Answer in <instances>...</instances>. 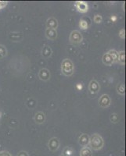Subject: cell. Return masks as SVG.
Returning a JSON list of instances; mask_svg holds the SVG:
<instances>
[{
	"mask_svg": "<svg viewBox=\"0 0 126 156\" xmlns=\"http://www.w3.org/2000/svg\"><path fill=\"white\" fill-rule=\"evenodd\" d=\"M79 27H80L82 30H87L89 27V23H88L85 19H81L80 21H79V24H78Z\"/></svg>",
	"mask_w": 126,
	"mask_h": 156,
	"instance_id": "17",
	"label": "cell"
},
{
	"mask_svg": "<svg viewBox=\"0 0 126 156\" xmlns=\"http://www.w3.org/2000/svg\"><path fill=\"white\" fill-rule=\"evenodd\" d=\"M102 61H103V64L106 65V66H111L112 64L114 63V60H113V58H112V57L110 56L108 52H106L103 55Z\"/></svg>",
	"mask_w": 126,
	"mask_h": 156,
	"instance_id": "13",
	"label": "cell"
},
{
	"mask_svg": "<svg viewBox=\"0 0 126 156\" xmlns=\"http://www.w3.org/2000/svg\"><path fill=\"white\" fill-rule=\"evenodd\" d=\"M39 77L43 81H47L50 79V73L47 69H42L39 70Z\"/></svg>",
	"mask_w": 126,
	"mask_h": 156,
	"instance_id": "8",
	"label": "cell"
},
{
	"mask_svg": "<svg viewBox=\"0 0 126 156\" xmlns=\"http://www.w3.org/2000/svg\"><path fill=\"white\" fill-rule=\"evenodd\" d=\"M64 156H74V151L71 147H66L64 150Z\"/></svg>",
	"mask_w": 126,
	"mask_h": 156,
	"instance_id": "21",
	"label": "cell"
},
{
	"mask_svg": "<svg viewBox=\"0 0 126 156\" xmlns=\"http://www.w3.org/2000/svg\"><path fill=\"white\" fill-rule=\"evenodd\" d=\"M61 156H64V154H62V155H61Z\"/></svg>",
	"mask_w": 126,
	"mask_h": 156,
	"instance_id": "32",
	"label": "cell"
},
{
	"mask_svg": "<svg viewBox=\"0 0 126 156\" xmlns=\"http://www.w3.org/2000/svg\"><path fill=\"white\" fill-rule=\"evenodd\" d=\"M49 148L51 151H56L60 147V140L57 137H53L49 140Z\"/></svg>",
	"mask_w": 126,
	"mask_h": 156,
	"instance_id": "6",
	"label": "cell"
},
{
	"mask_svg": "<svg viewBox=\"0 0 126 156\" xmlns=\"http://www.w3.org/2000/svg\"><path fill=\"white\" fill-rule=\"evenodd\" d=\"M70 41L73 44H80L82 41V39H83V37H82V34L78 30H74L70 34Z\"/></svg>",
	"mask_w": 126,
	"mask_h": 156,
	"instance_id": "3",
	"label": "cell"
},
{
	"mask_svg": "<svg viewBox=\"0 0 126 156\" xmlns=\"http://www.w3.org/2000/svg\"><path fill=\"white\" fill-rule=\"evenodd\" d=\"M52 53H53V51L49 45H45L43 47V50H42V55L45 58H50L52 55Z\"/></svg>",
	"mask_w": 126,
	"mask_h": 156,
	"instance_id": "14",
	"label": "cell"
},
{
	"mask_svg": "<svg viewBox=\"0 0 126 156\" xmlns=\"http://www.w3.org/2000/svg\"><path fill=\"white\" fill-rule=\"evenodd\" d=\"M46 37L50 40L54 41L57 37V30H54V29H50L47 28L46 30Z\"/></svg>",
	"mask_w": 126,
	"mask_h": 156,
	"instance_id": "11",
	"label": "cell"
},
{
	"mask_svg": "<svg viewBox=\"0 0 126 156\" xmlns=\"http://www.w3.org/2000/svg\"><path fill=\"white\" fill-rule=\"evenodd\" d=\"M118 36L121 37V39L125 38V30H124V29H121L120 31H119Z\"/></svg>",
	"mask_w": 126,
	"mask_h": 156,
	"instance_id": "24",
	"label": "cell"
},
{
	"mask_svg": "<svg viewBox=\"0 0 126 156\" xmlns=\"http://www.w3.org/2000/svg\"><path fill=\"white\" fill-rule=\"evenodd\" d=\"M93 20H94V22L96 23H100L102 22V20H103V18H102V16L100 15L96 14L95 15L94 19Z\"/></svg>",
	"mask_w": 126,
	"mask_h": 156,
	"instance_id": "23",
	"label": "cell"
},
{
	"mask_svg": "<svg viewBox=\"0 0 126 156\" xmlns=\"http://www.w3.org/2000/svg\"><path fill=\"white\" fill-rule=\"evenodd\" d=\"M118 63L121 65L125 64V51H121L118 52Z\"/></svg>",
	"mask_w": 126,
	"mask_h": 156,
	"instance_id": "16",
	"label": "cell"
},
{
	"mask_svg": "<svg viewBox=\"0 0 126 156\" xmlns=\"http://www.w3.org/2000/svg\"><path fill=\"white\" fill-rule=\"evenodd\" d=\"M90 147H92L93 150H100L102 147H103L104 144V141L103 139L102 138V136L98 133H94L92 136H89V144Z\"/></svg>",
	"mask_w": 126,
	"mask_h": 156,
	"instance_id": "1",
	"label": "cell"
},
{
	"mask_svg": "<svg viewBox=\"0 0 126 156\" xmlns=\"http://www.w3.org/2000/svg\"><path fill=\"white\" fill-rule=\"evenodd\" d=\"M108 53L110 54V55L112 57V58H113V60H114V62H118V52H117L116 50H114V49L110 50V51H108Z\"/></svg>",
	"mask_w": 126,
	"mask_h": 156,
	"instance_id": "18",
	"label": "cell"
},
{
	"mask_svg": "<svg viewBox=\"0 0 126 156\" xmlns=\"http://www.w3.org/2000/svg\"><path fill=\"white\" fill-rule=\"evenodd\" d=\"M117 91L119 94L124 95V94H125V87H124V83H119L118 85L117 86Z\"/></svg>",
	"mask_w": 126,
	"mask_h": 156,
	"instance_id": "19",
	"label": "cell"
},
{
	"mask_svg": "<svg viewBox=\"0 0 126 156\" xmlns=\"http://www.w3.org/2000/svg\"><path fill=\"white\" fill-rule=\"evenodd\" d=\"M0 156H12L10 153L7 151H0Z\"/></svg>",
	"mask_w": 126,
	"mask_h": 156,
	"instance_id": "25",
	"label": "cell"
},
{
	"mask_svg": "<svg viewBox=\"0 0 126 156\" xmlns=\"http://www.w3.org/2000/svg\"><path fill=\"white\" fill-rule=\"evenodd\" d=\"M7 55V50L2 44H0V58H5Z\"/></svg>",
	"mask_w": 126,
	"mask_h": 156,
	"instance_id": "20",
	"label": "cell"
},
{
	"mask_svg": "<svg viewBox=\"0 0 126 156\" xmlns=\"http://www.w3.org/2000/svg\"><path fill=\"white\" fill-rule=\"evenodd\" d=\"M61 71L63 74L67 76H71V75H73L75 71V66L71 59L65 58L63 60L61 63Z\"/></svg>",
	"mask_w": 126,
	"mask_h": 156,
	"instance_id": "2",
	"label": "cell"
},
{
	"mask_svg": "<svg viewBox=\"0 0 126 156\" xmlns=\"http://www.w3.org/2000/svg\"><path fill=\"white\" fill-rule=\"evenodd\" d=\"M35 121L38 124H43L46 121V115L43 112H38L35 115Z\"/></svg>",
	"mask_w": 126,
	"mask_h": 156,
	"instance_id": "12",
	"label": "cell"
},
{
	"mask_svg": "<svg viewBox=\"0 0 126 156\" xmlns=\"http://www.w3.org/2000/svg\"><path fill=\"white\" fill-rule=\"evenodd\" d=\"M78 144L82 147H86L89 144V136L86 133H82L78 139Z\"/></svg>",
	"mask_w": 126,
	"mask_h": 156,
	"instance_id": "9",
	"label": "cell"
},
{
	"mask_svg": "<svg viewBox=\"0 0 126 156\" xmlns=\"http://www.w3.org/2000/svg\"><path fill=\"white\" fill-rule=\"evenodd\" d=\"M8 2H2V1H0V9H2V8H4L6 6V5H7Z\"/></svg>",
	"mask_w": 126,
	"mask_h": 156,
	"instance_id": "27",
	"label": "cell"
},
{
	"mask_svg": "<svg viewBox=\"0 0 126 156\" xmlns=\"http://www.w3.org/2000/svg\"><path fill=\"white\" fill-rule=\"evenodd\" d=\"M80 156H92V151L90 147H83L80 151Z\"/></svg>",
	"mask_w": 126,
	"mask_h": 156,
	"instance_id": "15",
	"label": "cell"
},
{
	"mask_svg": "<svg viewBox=\"0 0 126 156\" xmlns=\"http://www.w3.org/2000/svg\"><path fill=\"white\" fill-rule=\"evenodd\" d=\"M111 104V99H110V96L108 94H103L101 97L99 98V105L102 108H107Z\"/></svg>",
	"mask_w": 126,
	"mask_h": 156,
	"instance_id": "5",
	"label": "cell"
},
{
	"mask_svg": "<svg viewBox=\"0 0 126 156\" xmlns=\"http://www.w3.org/2000/svg\"><path fill=\"white\" fill-rule=\"evenodd\" d=\"M110 119L113 123H117L118 122V115L116 113H113L110 115Z\"/></svg>",
	"mask_w": 126,
	"mask_h": 156,
	"instance_id": "22",
	"label": "cell"
},
{
	"mask_svg": "<svg viewBox=\"0 0 126 156\" xmlns=\"http://www.w3.org/2000/svg\"><path fill=\"white\" fill-rule=\"evenodd\" d=\"M100 86L96 80H91L89 85V90L92 94H96L99 91Z\"/></svg>",
	"mask_w": 126,
	"mask_h": 156,
	"instance_id": "7",
	"label": "cell"
},
{
	"mask_svg": "<svg viewBox=\"0 0 126 156\" xmlns=\"http://www.w3.org/2000/svg\"><path fill=\"white\" fill-rule=\"evenodd\" d=\"M110 20H112V22H115L116 20H117V16H114V15H112V16H110Z\"/></svg>",
	"mask_w": 126,
	"mask_h": 156,
	"instance_id": "29",
	"label": "cell"
},
{
	"mask_svg": "<svg viewBox=\"0 0 126 156\" xmlns=\"http://www.w3.org/2000/svg\"><path fill=\"white\" fill-rule=\"evenodd\" d=\"M124 9H125V3H123V10L124 11Z\"/></svg>",
	"mask_w": 126,
	"mask_h": 156,
	"instance_id": "30",
	"label": "cell"
},
{
	"mask_svg": "<svg viewBox=\"0 0 126 156\" xmlns=\"http://www.w3.org/2000/svg\"><path fill=\"white\" fill-rule=\"evenodd\" d=\"M1 117H2V112H0V118H1Z\"/></svg>",
	"mask_w": 126,
	"mask_h": 156,
	"instance_id": "31",
	"label": "cell"
},
{
	"mask_svg": "<svg viewBox=\"0 0 126 156\" xmlns=\"http://www.w3.org/2000/svg\"><path fill=\"white\" fill-rule=\"evenodd\" d=\"M76 88L78 89V90H82V88H83V85H82V83H77V84H76Z\"/></svg>",
	"mask_w": 126,
	"mask_h": 156,
	"instance_id": "28",
	"label": "cell"
},
{
	"mask_svg": "<svg viewBox=\"0 0 126 156\" xmlns=\"http://www.w3.org/2000/svg\"><path fill=\"white\" fill-rule=\"evenodd\" d=\"M75 5L77 10L81 13H86L89 11V5L85 1H76Z\"/></svg>",
	"mask_w": 126,
	"mask_h": 156,
	"instance_id": "4",
	"label": "cell"
},
{
	"mask_svg": "<svg viewBox=\"0 0 126 156\" xmlns=\"http://www.w3.org/2000/svg\"><path fill=\"white\" fill-rule=\"evenodd\" d=\"M17 156H29L28 154L27 151H20L18 152L17 155Z\"/></svg>",
	"mask_w": 126,
	"mask_h": 156,
	"instance_id": "26",
	"label": "cell"
},
{
	"mask_svg": "<svg viewBox=\"0 0 126 156\" xmlns=\"http://www.w3.org/2000/svg\"><path fill=\"white\" fill-rule=\"evenodd\" d=\"M46 26H47V28L57 30V28L58 27V21L57 19L54 17L49 18L46 21Z\"/></svg>",
	"mask_w": 126,
	"mask_h": 156,
	"instance_id": "10",
	"label": "cell"
}]
</instances>
